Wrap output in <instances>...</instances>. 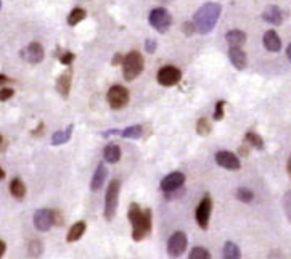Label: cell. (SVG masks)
<instances>
[{"instance_id":"d4e9b609","label":"cell","mask_w":291,"mask_h":259,"mask_svg":"<svg viewBox=\"0 0 291 259\" xmlns=\"http://www.w3.org/2000/svg\"><path fill=\"white\" fill-rule=\"evenodd\" d=\"M119 135L124 139H140L143 135V129L142 126H130L126 127L124 131H119Z\"/></svg>"},{"instance_id":"9c48e42d","label":"cell","mask_w":291,"mask_h":259,"mask_svg":"<svg viewBox=\"0 0 291 259\" xmlns=\"http://www.w3.org/2000/svg\"><path fill=\"white\" fill-rule=\"evenodd\" d=\"M43 56H45V52H43V47L39 42H32V44L21 50V58L31 64H39L43 60Z\"/></svg>"},{"instance_id":"74e56055","label":"cell","mask_w":291,"mask_h":259,"mask_svg":"<svg viewBox=\"0 0 291 259\" xmlns=\"http://www.w3.org/2000/svg\"><path fill=\"white\" fill-rule=\"evenodd\" d=\"M5 140H3V137H2V135H0V150H5Z\"/></svg>"},{"instance_id":"52a82bcc","label":"cell","mask_w":291,"mask_h":259,"mask_svg":"<svg viewBox=\"0 0 291 259\" xmlns=\"http://www.w3.org/2000/svg\"><path fill=\"white\" fill-rule=\"evenodd\" d=\"M187 245H188V240H187V235L184 232H176L169 237V240H167V253L172 258H179L185 253L187 250Z\"/></svg>"},{"instance_id":"7a4b0ae2","label":"cell","mask_w":291,"mask_h":259,"mask_svg":"<svg viewBox=\"0 0 291 259\" xmlns=\"http://www.w3.org/2000/svg\"><path fill=\"white\" fill-rule=\"evenodd\" d=\"M221 5L216 2H208L201 6L193 15V24L196 27V32L200 34H208L216 27L217 19L221 16Z\"/></svg>"},{"instance_id":"d6986e66","label":"cell","mask_w":291,"mask_h":259,"mask_svg":"<svg viewBox=\"0 0 291 259\" xmlns=\"http://www.w3.org/2000/svg\"><path fill=\"white\" fill-rule=\"evenodd\" d=\"M56 90L61 93L63 97H68L69 95V90H71V71H64V73L58 77L56 81Z\"/></svg>"},{"instance_id":"60d3db41","label":"cell","mask_w":291,"mask_h":259,"mask_svg":"<svg viewBox=\"0 0 291 259\" xmlns=\"http://www.w3.org/2000/svg\"><path fill=\"white\" fill-rule=\"evenodd\" d=\"M3 177H5V171H3L2 168H0V181H2Z\"/></svg>"},{"instance_id":"4316f807","label":"cell","mask_w":291,"mask_h":259,"mask_svg":"<svg viewBox=\"0 0 291 259\" xmlns=\"http://www.w3.org/2000/svg\"><path fill=\"white\" fill-rule=\"evenodd\" d=\"M245 140H246V143H250V145H253L256 150H263L264 148V140H263V137L261 135H258V134H254V132H248L245 135Z\"/></svg>"},{"instance_id":"7c38bea8","label":"cell","mask_w":291,"mask_h":259,"mask_svg":"<svg viewBox=\"0 0 291 259\" xmlns=\"http://www.w3.org/2000/svg\"><path fill=\"white\" fill-rule=\"evenodd\" d=\"M185 184V176L182 172H172V174L166 176L161 182V190L164 193H171L182 189V185Z\"/></svg>"},{"instance_id":"30bf717a","label":"cell","mask_w":291,"mask_h":259,"mask_svg":"<svg viewBox=\"0 0 291 259\" xmlns=\"http://www.w3.org/2000/svg\"><path fill=\"white\" fill-rule=\"evenodd\" d=\"M158 82L164 85V87H171V85H176L180 79H182V73L180 69L174 68V66H164L158 71Z\"/></svg>"},{"instance_id":"e0dca14e","label":"cell","mask_w":291,"mask_h":259,"mask_svg":"<svg viewBox=\"0 0 291 259\" xmlns=\"http://www.w3.org/2000/svg\"><path fill=\"white\" fill-rule=\"evenodd\" d=\"M263 19L267 21V23H271V24L279 26V24H282V21H283V15H282L279 6L271 5L263 11Z\"/></svg>"},{"instance_id":"cb8c5ba5","label":"cell","mask_w":291,"mask_h":259,"mask_svg":"<svg viewBox=\"0 0 291 259\" xmlns=\"http://www.w3.org/2000/svg\"><path fill=\"white\" fill-rule=\"evenodd\" d=\"M224 258L225 259H238L242 258V251L234 242H227L224 247Z\"/></svg>"},{"instance_id":"836d02e7","label":"cell","mask_w":291,"mask_h":259,"mask_svg":"<svg viewBox=\"0 0 291 259\" xmlns=\"http://www.w3.org/2000/svg\"><path fill=\"white\" fill-rule=\"evenodd\" d=\"M72 60H74V53H71V52L63 53V55H61V58H60V61H61L63 64H71Z\"/></svg>"},{"instance_id":"5bb4252c","label":"cell","mask_w":291,"mask_h":259,"mask_svg":"<svg viewBox=\"0 0 291 259\" xmlns=\"http://www.w3.org/2000/svg\"><path fill=\"white\" fill-rule=\"evenodd\" d=\"M108 177V171H106V166L105 163H98V166L93 172V177H92V182H90V190L92 192H98L101 187H103L105 181Z\"/></svg>"},{"instance_id":"b9f144b4","label":"cell","mask_w":291,"mask_h":259,"mask_svg":"<svg viewBox=\"0 0 291 259\" xmlns=\"http://www.w3.org/2000/svg\"><path fill=\"white\" fill-rule=\"evenodd\" d=\"M288 172H290V176H291V158H290V161H288Z\"/></svg>"},{"instance_id":"484cf974","label":"cell","mask_w":291,"mask_h":259,"mask_svg":"<svg viewBox=\"0 0 291 259\" xmlns=\"http://www.w3.org/2000/svg\"><path fill=\"white\" fill-rule=\"evenodd\" d=\"M87 16V13L84 8H74L68 16V24L69 26H76L77 23H81V21Z\"/></svg>"},{"instance_id":"8992f818","label":"cell","mask_w":291,"mask_h":259,"mask_svg":"<svg viewBox=\"0 0 291 259\" xmlns=\"http://www.w3.org/2000/svg\"><path fill=\"white\" fill-rule=\"evenodd\" d=\"M148 21L158 32H166L172 24V16L166 8H155L151 10Z\"/></svg>"},{"instance_id":"f546056e","label":"cell","mask_w":291,"mask_h":259,"mask_svg":"<svg viewBox=\"0 0 291 259\" xmlns=\"http://www.w3.org/2000/svg\"><path fill=\"white\" fill-rule=\"evenodd\" d=\"M196 132H198L200 135H208L211 132V124L206 118L198 119V122H196Z\"/></svg>"},{"instance_id":"ee69618b","label":"cell","mask_w":291,"mask_h":259,"mask_svg":"<svg viewBox=\"0 0 291 259\" xmlns=\"http://www.w3.org/2000/svg\"><path fill=\"white\" fill-rule=\"evenodd\" d=\"M0 8H2V2H0Z\"/></svg>"},{"instance_id":"83f0119b","label":"cell","mask_w":291,"mask_h":259,"mask_svg":"<svg viewBox=\"0 0 291 259\" xmlns=\"http://www.w3.org/2000/svg\"><path fill=\"white\" fill-rule=\"evenodd\" d=\"M237 200L243 201V203H250V201L254 200V193H253V190L242 187V189L237 190Z\"/></svg>"},{"instance_id":"8d00e7d4","label":"cell","mask_w":291,"mask_h":259,"mask_svg":"<svg viewBox=\"0 0 291 259\" xmlns=\"http://www.w3.org/2000/svg\"><path fill=\"white\" fill-rule=\"evenodd\" d=\"M5 250H6V247H5V243L0 240V258H2V255L5 253Z\"/></svg>"},{"instance_id":"d590c367","label":"cell","mask_w":291,"mask_h":259,"mask_svg":"<svg viewBox=\"0 0 291 259\" xmlns=\"http://www.w3.org/2000/svg\"><path fill=\"white\" fill-rule=\"evenodd\" d=\"M122 61H124V56H122L121 53H116L114 58H113V66H119Z\"/></svg>"},{"instance_id":"6da1fadb","label":"cell","mask_w":291,"mask_h":259,"mask_svg":"<svg viewBox=\"0 0 291 259\" xmlns=\"http://www.w3.org/2000/svg\"><path fill=\"white\" fill-rule=\"evenodd\" d=\"M129 222L132 224V239L135 242L143 240L151 232V210H142V208L132 203L127 213Z\"/></svg>"},{"instance_id":"2e32d148","label":"cell","mask_w":291,"mask_h":259,"mask_svg":"<svg viewBox=\"0 0 291 259\" xmlns=\"http://www.w3.org/2000/svg\"><path fill=\"white\" fill-rule=\"evenodd\" d=\"M264 47L269 50V52H274V53H277L280 52V48H282V40L279 37V34L275 32V31H267L264 34Z\"/></svg>"},{"instance_id":"4dcf8cb0","label":"cell","mask_w":291,"mask_h":259,"mask_svg":"<svg viewBox=\"0 0 291 259\" xmlns=\"http://www.w3.org/2000/svg\"><path fill=\"white\" fill-rule=\"evenodd\" d=\"M224 105H225V102H222V100H219V102L216 103V111H214L216 121H221L224 118Z\"/></svg>"},{"instance_id":"44dd1931","label":"cell","mask_w":291,"mask_h":259,"mask_svg":"<svg viewBox=\"0 0 291 259\" xmlns=\"http://www.w3.org/2000/svg\"><path fill=\"white\" fill-rule=\"evenodd\" d=\"M72 131H74V126L69 124V126H66V129H63V131L55 132L52 135V145H63V143H66L71 139Z\"/></svg>"},{"instance_id":"7bdbcfd3","label":"cell","mask_w":291,"mask_h":259,"mask_svg":"<svg viewBox=\"0 0 291 259\" xmlns=\"http://www.w3.org/2000/svg\"><path fill=\"white\" fill-rule=\"evenodd\" d=\"M159 2H163V3H169L171 0H159Z\"/></svg>"},{"instance_id":"d6a6232c","label":"cell","mask_w":291,"mask_h":259,"mask_svg":"<svg viewBox=\"0 0 291 259\" xmlns=\"http://www.w3.org/2000/svg\"><path fill=\"white\" fill-rule=\"evenodd\" d=\"M182 31H184L187 35H192L193 32H196V27L193 23H184V26H182Z\"/></svg>"},{"instance_id":"ac0fdd59","label":"cell","mask_w":291,"mask_h":259,"mask_svg":"<svg viewBox=\"0 0 291 259\" xmlns=\"http://www.w3.org/2000/svg\"><path fill=\"white\" fill-rule=\"evenodd\" d=\"M225 40L230 47H242L246 42V34L240 29H232L225 34Z\"/></svg>"},{"instance_id":"8fae6325","label":"cell","mask_w":291,"mask_h":259,"mask_svg":"<svg viewBox=\"0 0 291 259\" xmlns=\"http://www.w3.org/2000/svg\"><path fill=\"white\" fill-rule=\"evenodd\" d=\"M55 224L53 211L50 210H37L34 214V226L40 232H48L52 226Z\"/></svg>"},{"instance_id":"9a60e30c","label":"cell","mask_w":291,"mask_h":259,"mask_svg":"<svg viewBox=\"0 0 291 259\" xmlns=\"http://www.w3.org/2000/svg\"><path fill=\"white\" fill-rule=\"evenodd\" d=\"M229 58H230V63L234 64L237 69L246 68V53L242 50V47H230Z\"/></svg>"},{"instance_id":"1f68e13d","label":"cell","mask_w":291,"mask_h":259,"mask_svg":"<svg viewBox=\"0 0 291 259\" xmlns=\"http://www.w3.org/2000/svg\"><path fill=\"white\" fill-rule=\"evenodd\" d=\"M13 89L10 87H5V89H0V102H6L8 98L13 97Z\"/></svg>"},{"instance_id":"5b68a950","label":"cell","mask_w":291,"mask_h":259,"mask_svg":"<svg viewBox=\"0 0 291 259\" xmlns=\"http://www.w3.org/2000/svg\"><path fill=\"white\" fill-rule=\"evenodd\" d=\"M108 105H110L113 110H122L129 103V90L122 85H113V87L108 90Z\"/></svg>"},{"instance_id":"603a6c76","label":"cell","mask_w":291,"mask_h":259,"mask_svg":"<svg viewBox=\"0 0 291 259\" xmlns=\"http://www.w3.org/2000/svg\"><path fill=\"white\" fill-rule=\"evenodd\" d=\"M103 158L106 163H118L121 160V148L118 145H106L103 150Z\"/></svg>"},{"instance_id":"7402d4cb","label":"cell","mask_w":291,"mask_h":259,"mask_svg":"<svg viewBox=\"0 0 291 259\" xmlns=\"http://www.w3.org/2000/svg\"><path fill=\"white\" fill-rule=\"evenodd\" d=\"M10 193L13 195V198L16 200H23L24 195H26V185L23 184V181L18 177H14L11 184H10Z\"/></svg>"},{"instance_id":"ab89813d","label":"cell","mask_w":291,"mask_h":259,"mask_svg":"<svg viewBox=\"0 0 291 259\" xmlns=\"http://www.w3.org/2000/svg\"><path fill=\"white\" fill-rule=\"evenodd\" d=\"M8 79H6V76H3V74H0V84H3V82H6Z\"/></svg>"},{"instance_id":"ffe728a7","label":"cell","mask_w":291,"mask_h":259,"mask_svg":"<svg viewBox=\"0 0 291 259\" xmlns=\"http://www.w3.org/2000/svg\"><path fill=\"white\" fill-rule=\"evenodd\" d=\"M85 229H87V226H85L84 221L76 222V224L71 226V229H69V232L66 235V242L72 243V242H77L79 239H82V235L85 234Z\"/></svg>"},{"instance_id":"e575fe53","label":"cell","mask_w":291,"mask_h":259,"mask_svg":"<svg viewBox=\"0 0 291 259\" xmlns=\"http://www.w3.org/2000/svg\"><path fill=\"white\" fill-rule=\"evenodd\" d=\"M145 48H147V52L148 53H153L156 50V42L155 40H151V39H148L147 42H145Z\"/></svg>"},{"instance_id":"f1b7e54d","label":"cell","mask_w":291,"mask_h":259,"mask_svg":"<svg viewBox=\"0 0 291 259\" xmlns=\"http://www.w3.org/2000/svg\"><path fill=\"white\" fill-rule=\"evenodd\" d=\"M190 259H209L211 258V253L206 250V248H201V247H195L192 251H190Z\"/></svg>"},{"instance_id":"ba28073f","label":"cell","mask_w":291,"mask_h":259,"mask_svg":"<svg viewBox=\"0 0 291 259\" xmlns=\"http://www.w3.org/2000/svg\"><path fill=\"white\" fill-rule=\"evenodd\" d=\"M211 211H213V200H211L209 197H205L200 201V205H198V208H196V213H195L196 222H198V226L203 230L208 229L209 219H211Z\"/></svg>"},{"instance_id":"4fadbf2b","label":"cell","mask_w":291,"mask_h":259,"mask_svg":"<svg viewBox=\"0 0 291 259\" xmlns=\"http://www.w3.org/2000/svg\"><path fill=\"white\" fill-rule=\"evenodd\" d=\"M216 163L221 168L229 169V171H238L240 169V160L238 156L232 152H217L216 153Z\"/></svg>"},{"instance_id":"f35d334b","label":"cell","mask_w":291,"mask_h":259,"mask_svg":"<svg viewBox=\"0 0 291 259\" xmlns=\"http://www.w3.org/2000/svg\"><path fill=\"white\" fill-rule=\"evenodd\" d=\"M287 56H288V60L291 61V44H290L288 48H287Z\"/></svg>"},{"instance_id":"277c9868","label":"cell","mask_w":291,"mask_h":259,"mask_svg":"<svg viewBox=\"0 0 291 259\" xmlns=\"http://www.w3.org/2000/svg\"><path fill=\"white\" fill-rule=\"evenodd\" d=\"M143 66H145L143 56L137 52V50L127 53L124 61H122V73H124V79L126 81H134L135 77L140 76V73L143 71Z\"/></svg>"},{"instance_id":"3957f363","label":"cell","mask_w":291,"mask_h":259,"mask_svg":"<svg viewBox=\"0 0 291 259\" xmlns=\"http://www.w3.org/2000/svg\"><path fill=\"white\" fill-rule=\"evenodd\" d=\"M119 192H121V182L118 179H113V181L108 184V190L105 195V219L113 221L116 211H118V203H119Z\"/></svg>"}]
</instances>
